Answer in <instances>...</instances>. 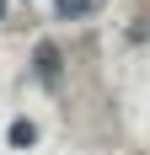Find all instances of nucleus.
I'll return each mask as SVG.
<instances>
[{"instance_id":"obj_1","label":"nucleus","mask_w":150,"mask_h":155,"mask_svg":"<svg viewBox=\"0 0 150 155\" xmlns=\"http://www.w3.org/2000/svg\"><path fill=\"white\" fill-rule=\"evenodd\" d=\"M59 11H64V16H75V11H86V0H59Z\"/></svg>"}]
</instances>
